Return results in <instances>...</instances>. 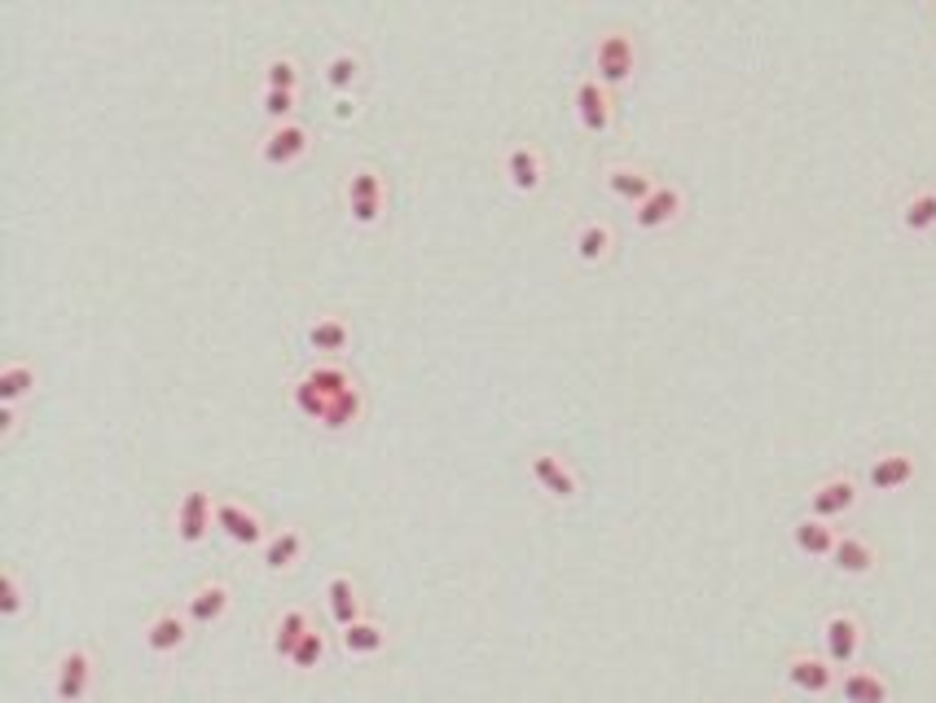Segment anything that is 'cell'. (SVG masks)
<instances>
[{
	"label": "cell",
	"mask_w": 936,
	"mask_h": 703,
	"mask_svg": "<svg viewBox=\"0 0 936 703\" xmlns=\"http://www.w3.org/2000/svg\"><path fill=\"white\" fill-rule=\"evenodd\" d=\"M602 185H607L611 198H620V203H629V207H642V203L655 194L660 181H655L647 167H638V163H611V167L602 172Z\"/></svg>",
	"instance_id": "obj_16"
},
{
	"label": "cell",
	"mask_w": 936,
	"mask_h": 703,
	"mask_svg": "<svg viewBox=\"0 0 936 703\" xmlns=\"http://www.w3.org/2000/svg\"><path fill=\"white\" fill-rule=\"evenodd\" d=\"M528 475L537 479V488L550 497V501H577L581 497V479L572 462L563 454H550V449H532L528 454Z\"/></svg>",
	"instance_id": "obj_7"
},
{
	"label": "cell",
	"mask_w": 936,
	"mask_h": 703,
	"mask_svg": "<svg viewBox=\"0 0 936 703\" xmlns=\"http://www.w3.org/2000/svg\"><path fill=\"white\" fill-rule=\"evenodd\" d=\"M857 497H862V492H857V479H853V475H826L822 483L810 488V514L835 523V519H844V514L857 506Z\"/></svg>",
	"instance_id": "obj_11"
},
{
	"label": "cell",
	"mask_w": 936,
	"mask_h": 703,
	"mask_svg": "<svg viewBox=\"0 0 936 703\" xmlns=\"http://www.w3.org/2000/svg\"><path fill=\"white\" fill-rule=\"evenodd\" d=\"M313 629H317V624H313V615H308L304 607H286V611H282V620L273 624V655L291 664L295 646H299V642H304Z\"/></svg>",
	"instance_id": "obj_25"
},
{
	"label": "cell",
	"mask_w": 936,
	"mask_h": 703,
	"mask_svg": "<svg viewBox=\"0 0 936 703\" xmlns=\"http://www.w3.org/2000/svg\"><path fill=\"white\" fill-rule=\"evenodd\" d=\"M862 620L853 615V611H835V615H826L822 620V655L835 664V669H853L857 664V655H862Z\"/></svg>",
	"instance_id": "obj_8"
},
{
	"label": "cell",
	"mask_w": 936,
	"mask_h": 703,
	"mask_svg": "<svg viewBox=\"0 0 936 703\" xmlns=\"http://www.w3.org/2000/svg\"><path fill=\"white\" fill-rule=\"evenodd\" d=\"M291 405H295L308 422H317V427H322V422H326V414H330V400H326V396H322V391H317L304 374L291 383Z\"/></svg>",
	"instance_id": "obj_33"
},
{
	"label": "cell",
	"mask_w": 936,
	"mask_h": 703,
	"mask_svg": "<svg viewBox=\"0 0 936 703\" xmlns=\"http://www.w3.org/2000/svg\"><path fill=\"white\" fill-rule=\"evenodd\" d=\"M18 427H22V409L0 405V445H9V440L18 436Z\"/></svg>",
	"instance_id": "obj_37"
},
{
	"label": "cell",
	"mask_w": 936,
	"mask_h": 703,
	"mask_svg": "<svg viewBox=\"0 0 936 703\" xmlns=\"http://www.w3.org/2000/svg\"><path fill=\"white\" fill-rule=\"evenodd\" d=\"M308 154H313V132H308L299 119L273 123L268 136L260 141V163H264V167H295V163H304Z\"/></svg>",
	"instance_id": "obj_6"
},
{
	"label": "cell",
	"mask_w": 936,
	"mask_h": 703,
	"mask_svg": "<svg viewBox=\"0 0 936 703\" xmlns=\"http://www.w3.org/2000/svg\"><path fill=\"white\" fill-rule=\"evenodd\" d=\"M682 212H686V194L678 190V185H655V194L642 203V207H633V225L638 230H647V234H655V230H669V225H678L682 221Z\"/></svg>",
	"instance_id": "obj_13"
},
{
	"label": "cell",
	"mask_w": 936,
	"mask_h": 703,
	"mask_svg": "<svg viewBox=\"0 0 936 703\" xmlns=\"http://www.w3.org/2000/svg\"><path fill=\"white\" fill-rule=\"evenodd\" d=\"M326 655H330V642H326V633H322V629H313V633L295 646L291 669H295V673H317V669L326 664Z\"/></svg>",
	"instance_id": "obj_35"
},
{
	"label": "cell",
	"mask_w": 936,
	"mask_h": 703,
	"mask_svg": "<svg viewBox=\"0 0 936 703\" xmlns=\"http://www.w3.org/2000/svg\"><path fill=\"white\" fill-rule=\"evenodd\" d=\"M840 700L844 703H888V677L884 673H875V669H848V673H840Z\"/></svg>",
	"instance_id": "obj_24"
},
{
	"label": "cell",
	"mask_w": 936,
	"mask_h": 703,
	"mask_svg": "<svg viewBox=\"0 0 936 703\" xmlns=\"http://www.w3.org/2000/svg\"><path fill=\"white\" fill-rule=\"evenodd\" d=\"M304 378H308V383H313V387H317V391H322V396H326L330 405H335V400H339L344 391H352V387H360V383L352 378V374L344 369V365H339V360H322V365L304 369Z\"/></svg>",
	"instance_id": "obj_30"
},
{
	"label": "cell",
	"mask_w": 936,
	"mask_h": 703,
	"mask_svg": "<svg viewBox=\"0 0 936 703\" xmlns=\"http://www.w3.org/2000/svg\"><path fill=\"white\" fill-rule=\"evenodd\" d=\"M98 686V655L89 646H67L58 655V669H53V700L58 703H84Z\"/></svg>",
	"instance_id": "obj_4"
},
{
	"label": "cell",
	"mask_w": 936,
	"mask_h": 703,
	"mask_svg": "<svg viewBox=\"0 0 936 703\" xmlns=\"http://www.w3.org/2000/svg\"><path fill=\"white\" fill-rule=\"evenodd\" d=\"M35 387H40L35 360H9V365L0 369V405L27 409V400L35 396Z\"/></svg>",
	"instance_id": "obj_23"
},
{
	"label": "cell",
	"mask_w": 936,
	"mask_h": 703,
	"mask_svg": "<svg viewBox=\"0 0 936 703\" xmlns=\"http://www.w3.org/2000/svg\"><path fill=\"white\" fill-rule=\"evenodd\" d=\"M308 348L322 352V356H339V352H348L352 344V326L344 322V317H317L313 326H308Z\"/></svg>",
	"instance_id": "obj_28"
},
{
	"label": "cell",
	"mask_w": 936,
	"mask_h": 703,
	"mask_svg": "<svg viewBox=\"0 0 936 703\" xmlns=\"http://www.w3.org/2000/svg\"><path fill=\"white\" fill-rule=\"evenodd\" d=\"M831 568H835L840 577H853V581H862V577H875V568H879V550H875L866 537L840 532V541H835V554H831Z\"/></svg>",
	"instance_id": "obj_19"
},
{
	"label": "cell",
	"mask_w": 936,
	"mask_h": 703,
	"mask_svg": "<svg viewBox=\"0 0 936 703\" xmlns=\"http://www.w3.org/2000/svg\"><path fill=\"white\" fill-rule=\"evenodd\" d=\"M299 84H304V71H299V62H295L291 53H277V58L264 62V89L299 93Z\"/></svg>",
	"instance_id": "obj_32"
},
{
	"label": "cell",
	"mask_w": 936,
	"mask_h": 703,
	"mask_svg": "<svg viewBox=\"0 0 936 703\" xmlns=\"http://www.w3.org/2000/svg\"><path fill=\"white\" fill-rule=\"evenodd\" d=\"M902 230L915 237L936 234V190H919L902 203Z\"/></svg>",
	"instance_id": "obj_29"
},
{
	"label": "cell",
	"mask_w": 936,
	"mask_h": 703,
	"mask_svg": "<svg viewBox=\"0 0 936 703\" xmlns=\"http://www.w3.org/2000/svg\"><path fill=\"white\" fill-rule=\"evenodd\" d=\"M787 686L792 691H801V695H831L835 686H840V669L826 660V655H792L787 660Z\"/></svg>",
	"instance_id": "obj_12"
},
{
	"label": "cell",
	"mask_w": 936,
	"mask_h": 703,
	"mask_svg": "<svg viewBox=\"0 0 936 703\" xmlns=\"http://www.w3.org/2000/svg\"><path fill=\"white\" fill-rule=\"evenodd\" d=\"M915 475H919L915 454L888 449V454H879V458L866 467V483H871V492H902V488L915 483Z\"/></svg>",
	"instance_id": "obj_17"
},
{
	"label": "cell",
	"mask_w": 936,
	"mask_h": 703,
	"mask_svg": "<svg viewBox=\"0 0 936 703\" xmlns=\"http://www.w3.org/2000/svg\"><path fill=\"white\" fill-rule=\"evenodd\" d=\"M27 611V585H22V572L13 563L0 568V615L4 620H18Z\"/></svg>",
	"instance_id": "obj_34"
},
{
	"label": "cell",
	"mask_w": 936,
	"mask_h": 703,
	"mask_svg": "<svg viewBox=\"0 0 936 703\" xmlns=\"http://www.w3.org/2000/svg\"><path fill=\"white\" fill-rule=\"evenodd\" d=\"M335 115L352 119V115H356V102H352V98H339V102H335Z\"/></svg>",
	"instance_id": "obj_38"
},
{
	"label": "cell",
	"mask_w": 936,
	"mask_h": 703,
	"mask_svg": "<svg viewBox=\"0 0 936 703\" xmlns=\"http://www.w3.org/2000/svg\"><path fill=\"white\" fill-rule=\"evenodd\" d=\"M360 75H365V62H360V53H352V49H339V53L322 67L326 89H330V93H339V98H352V93H356Z\"/></svg>",
	"instance_id": "obj_27"
},
{
	"label": "cell",
	"mask_w": 936,
	"mask_h": 703,
	"mask_svg": "<svg viewBox=\"0 0 936 703\" xmlns=\"http://www.w3.org/2000/svg\"><path fill=\"white\" fill-rule=\"evenodd\" d=\"M216 532L230 546H237V550H255V546H264L273 537L268 523L260 519V510L246 506V501H237V497H221L216 501Z\"/></svg>",
	"instance_id": "obj_5"
},
{
	"label": "cell",
	"mask_w": 936,
	"mask_h": 703,
	"mask_svg": "<svg viewBox=\"0 0 936 703\" xmlns=\"http://www.w3.org/2000/svg\"><path fill=\"white\" fill-rule=\"evenodd\" d=\"M304 550H308V537H304L299 528H277V532L260 546V563H264L268 577H286V572L299 568Z\"/></svg>",
	"instance_id": "obj_18"
},
{
	"label": "cell",
	"mask_w": 936,
	"mask_h": 703,
	"mask_svg": "<svg viewBox=\"0 0 936 703\" xmlns=\"http://www.w3.org/2000/svg\"><path fill=\"white\" fill-rule=\"evenodd\" d=\"M295 106H299V93L264 89V98H260V111L273 119V123H291V119H295Z\"/></svg>",
	"instance_id": "obj_36"
},
{
	"label": "cell",
	"mask_w": 936,
	"mask_h": 703,
	"mask_svg": "<svg viewBox=\"0 0 936 703\" xmlns=\"http://www.w3.org/2000/svg\"><path fill=\"white\" fill-rule=\"evenodd\" d=\"M216 501L221 497L207 483H185L181 488L176 510H172V532H176V541L185 550H194V546H203L212 537V528H216Z\"/></svg>",
	"instance_id": "obj_1"
},
{
	"label": "cell",
	"mask_w": 936,
	"mask_h": 703,
	"mask_svg": "<svg viewBox=\"0 0 936 703\" xmlns=\"http://www.w3.org/2000/svg\"><path fill=\"white\" fill-rule=\"evenodd\" d=\"M365 418V391L360 387H352V391H344L335 405H330V414H326V422H322V431H352L356 422Z\"/></svg>",
	"instance_id": "obj_31"
},
{
	"label": "cell",
	"mask_w": 936,
	"mask_h": 703,
	"mask_svg": "<svg viewBox=\"0 0 936 703\" xmlns=\"http://www.w3.org/2000/svg\"><path fill=\"white\" fill-rule=\"evenodd\" d=\"M572 106H577V119H581V128L586 132H611V123H615V102H611V89H602L593 75H586L581 84H577V93H572Z\"/></svg>",
	"instance_id": "obj_15"
},
{
	"label": "cell",
	"mask_w": 936,
	"mask_h": 703,
	"mask_svg": "<svg viewBox=\"0 0 936 703\" xmlns=\"http://www.w3.org/2000/svg\"><path fill=\"white\" fill-rule=\"evenodd\" d=\"M638 71V44L629 31H602L598 44H593V80L602 89H624Z\"/></svg>",
	"instance_id": "obj_3"
},
{
	"label": "cell",
	"mask_w": 936,
	"mask_h": 703,
	"mask_svg": "<svg viewBox=\"0 0 936 703\" xmlns=\"http://www.w3.org/2000/svg\"><path fill=\"white\" fill-rule=\"evenodd\" d=\"M391 646V633L378 624V620H356V624H348L344 633H339V651L348 655V660H374V655H383Z\"/></svg>",
	"instance_id": "obj_20"
},
{
	"label": "cell",
	"mask_w": 936,
	"mask_h": 703,
	"mask_svg": "<svg viewBox=\"0 0 936 703\" xmlns=\"http://www.w3.org/2000/svg\"><path fill=\"white\" fill-rule=\"evenodd\" d=\"M326 607H330V620H335L339 633H344L348 624H356V620H365V611H360V589H356V581H352L348 572H335V577L326 581Z\"/></svg>",
	"instance_id": "obj_22"
},
{
	"label": "cell",
	"mask_w": 936,
	"mask_h": 703,
	"mask_svg": "<svg viewBox=\"0 0 936 703\" xmlns=\"http://www.w3.org/2000/svg\"><path fill=\"white\" fill-rule=\"evenodd\" d=\"M344 203H348V216L356 230H374L387 212V181L374 163H360L352 167L348 181H344Z\"/></svg>",
	"instance_id": "obj_2"
},
{
	"label": "cell",
	"mask_w": 936,
	"mask_h": 703,
	"mask_svg": "<svg viewBox=\"0 0 936 703\" xmlns=\"http://www.w3.org/2000/svg\"><path fill=\"white\" fill-rule=\"evenodd\" d=\"M572 246H577V259L581 264H607L611 251H615V230L607 221H586L577 234H572Z\"/></svg>",
	"instance_id": "obj_26"
},
{
	"label": "cell",
	"mask_w": 936,
	"mask_h": 703,
	"mask_svg": "<svg viewBox=\"0 0 936 703\" xmlns=\"http://www.w3.org/2000/svg\"><path fill=\"white\" fill-rule=\"evenodd\" d=\"M190 620H185V611H176V607H163L150 624H145V651L150 655H176V651H185L190 646Z\"/></svg>",
	"instance_id": "obj_14"
},
{
	"label": "cell",
	"mask_w": 936,
	"mask_h": 703,
	"mask_svg": "<svg viewBox=\"0 0 936 703\" xmlns=\"http://www.w3.org/2000/svg\"><path fill=\"white\" fill-rule=\"evenodd\" d=\"M835 541H840V528L826 523V519H814V514L796 519V528H792V546L805 559H831L835 554Z\"/></svg>",
	"instance_id": "obj_21"
},
{
	"label": "cell",
	"mask_w": 936,
	"mask_h": 703,
	"mask_svg": "<svg viewBox=\"0 0 936 703\" xmlns=\"http://www.w3.org/2000/svg\"><path fill=\"white\" fill-rule=\"evenodd\" d=\"M501 176H506V185L515 190V194H537L541 185H546V154L532 145V141H519V145H510L506 150V159H501Z\"/></svg>",
	"instance_id": "obj_9"
},
{
	"label": "cell",
	"mask_w": 936,
	"mask_h": 703,
	"mask_svg": "<svg viewBox=\"0 0 936 703\" xmlns=\"http://www.w3.org/2000/svg\"><path fill=\"white\" fill-rule=\"evenodd\" d=\"M181 611H185V620H190L194 629H212V624H221V620L234 611V589L225 585L221 577H212V581L190 589V598H185Z\"/></svg>",
	"instance_id": "obj_10"
}]
</instances>
